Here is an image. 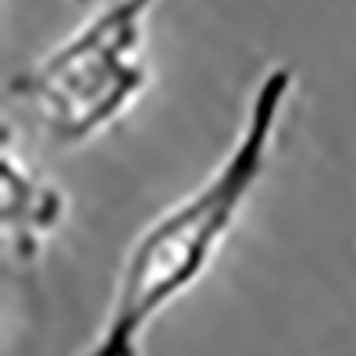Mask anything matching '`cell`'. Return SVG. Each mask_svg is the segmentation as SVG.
<instances>
[{
    "label": "cell",
    "instance_id": "cell-2",
    "mask_svg": "<svg viewBox=\"0 0 356 356\" xmlns=\"http://www.w3.org/2000/svg\"><path fill=\"white\" fill-rule=\"evenodd\" d=\"M157 0H111L36 68L11 79V93L36 107L57 146L107 132L150 82L146 18Z\"/></svg>",
    "mask_w": 356,
    "mask_h": 356
},
{
    "label": "cell",
    "instance_id": "cell-1",
    "mask_svg": "<svg viewBox=\"0 0 356 356\" xmlns=\"http://www.w3.org/2000/svg\"><path fill=\"white\" fill-rule=\"evenodd\" d=\"M296 89L292 65L267 68L250 97L225 161L164 214H157L129 246L118 271L107 321L82 356H139L146 328L211 271L235 221L271 164L285 104Z\"/></svg>",
    "mask_w": 356,
    "mask_h": 356
},
{
    "label": "cell",
    "instance_id": "cell-3",
    "mask_svg": "<svg viewBox=\"0 0 356 356\" xmlns=\"http://www.w3.org/2000/svg\"><path fill=\"white\" fill-rule=\"evenodd\" d=\"M68 214V200L54 182L36 175L22 161V154L4 139L0 150V228L4 250L18 264H33L43 243L61 228Z\"/></svg>",
    "mask_w": 356,
    "mask_h": 356
}]
</instances>
